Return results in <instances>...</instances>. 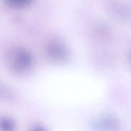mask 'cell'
I'll return each mask as SVG.
<instances>
[{
	"label": "cell",
	"instance_id": "1",
	"mask_svg": "<svg viewBox=\"0 0 131 131\" xmlns=\"http://www.w3.org/2000/svg\"><path fill=\"white\" fill-rule=\"evenodd\" d=\"M6 61L9 70L16 75H23L28 73L33 65L31 54L21 47L10 50L7 54Z\"/></svg>",
	"mask_w": 131,
	"mask_h": 131
},
{
	"label": "cell",
	"instance_id": "4",
	"mask_svg": "<svg viewBox=\"0 0 131 131\" xmlns=\"http://www.w3.org/2000/svg\"><path fill=\"white\" fill-rule=\"evenodd\" d=\"M14 128L13 121L8 117H4L0 120V128L3 131H10Z\"/></svg>",
	"mask_w": 131,
	"mask_h": 131
},
{
	"label": "cell",
	"instance_id": "2",
	"mask_svg": "<svg viewBox=\"0 0 131 131\" xmlns=\"http://www.w3.org/2000/svg\"><path fill=\"white\" fill-rule=\"evenodd\" d=\"M45 53L49 61L55 63H62L68 60L69 51L63 42L58 39H52L47 43Z\"/></svg>",
	"mask_w": 131,
	"mask_h": 131
},
{
	"label": "cell",
	"instance_id": "3",
	"mask_svg": "<svg viewBox=\"0 0 131 131\" xmlns=\"http://www.w3.org/2000/svg\"><path fill=\"white\" fill-rule=\"evenodd\" d=\"M9 7L13 9H22L29 6L33 0H3Z\"/></svg>",
	"mask_w": 131,
	"mask_h": 131
}]
</instances>
